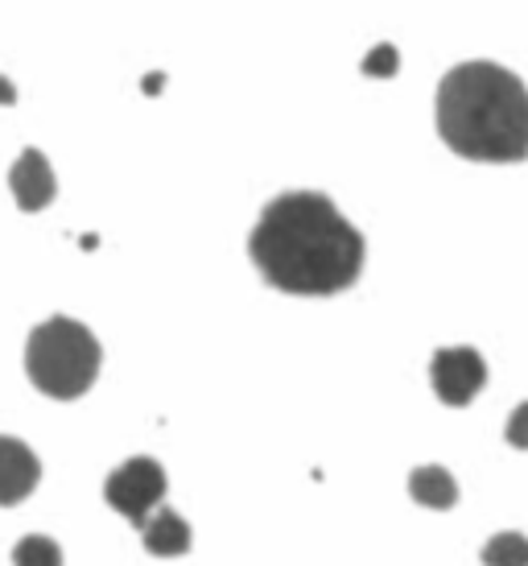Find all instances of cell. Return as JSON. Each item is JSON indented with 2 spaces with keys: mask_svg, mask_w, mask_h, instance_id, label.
<instances>
[{
  "mask_svg": "<svg viewBox=\"0 0 528 566\" xmlns=\"http://www.w3.org/2000/svg\"><path fill=\"white\" fill-rule=\"evenodd\" d=\"M249 256L281 294L327 298L363 273V237L323 190H285L249 232Z\"/></svg>",
  "mask_w": 528,
  "mask_h": 566,
  "instance_id": "6da1fadb",
  "label": "cell"
},
{
  "mask_svg": "<svg viewBox=\"0 0 528 566\" xmlns=\"http://www.w3.org/2000/svg\"><path fill=\"white\" fill-rule=\"evenodd\" d=\"M437 137L466 161L528 158V87L508 66L475 59L437 83Z\"/></svg>",
  "mask_w": 528,
  "mask_h": 566,
  "instance_id": "7a4b0ae2",
  "label": "cell"
},
{
  "mask_svg": "<svg viewBox=\"0 0 528 566\" xmlns=\"http://www.w3.org/2000/svg\"><path fill=\"white\" fill-rule=\"evenodd\" d=\"M104 364V347L78 318L54 315L30 331L25 344V373L54 401H75L95 385Z\"/></svg>",
  "mask_w": 528,
  "mask_h": 566,
  "instance_id": "3957f363",
  "label": "cell"
},
{
  "mask_svg": "<svg viewBox=\"0 0 528 566\" xmlns=\"http://www.w3.org/2000/svg\"><path fill=\"white\" fill-rule=\"evenodd\" d=\"M166 488H170V480H166V468H161L157 459L133 455L125 468H116V472L108 475L104 496H108V504L120 517H128L137 530H145L149 517H154L157 509H161V501H166Z\"/></svg>",
  "mask_w": 528,
  "mask_h": 566,
  "instance_id": "277c9868",
  "label": "cell"
},
{
  "mask_svg": "<svg viewBox=\"0 0 528 566\" xmlns=\"http://www.w3.org/2000/svg\"><path fill=\"white\" fill-rule=\"evenodd\" d=\"M430 380L446 406H466L487 385V360L475 347H442L430 360Z\"/></svg>",
  "mask_w": 528,
  "mask_h": 566,
  "instance_id": "5b68a950",
  "label": "cell"
},
{
  "mask_svg": "<svg viewBox=\"0 0 528 566\" xmlns=\"http://www.w3.org/2000/svg\"><path fill=\"white\" fill-rule=\"evenodd\" d=\"M9 190L21 211H42V207L54 203L59 195V178H54V166L42 149H25L21 158L13 161L9 170Z\"/></svg>",
  "mask_w": 528,
  "mask_h": 566,
  "instance_id": "8992f818",
  "label": "cell"
},
{
  "mask_svg": "<svg viewBox=\"0 0 528 566\" xmlns=\"http://www.w3.org/2000/svg\"><path fill=\"white\" fill-rule=\"evenodd\" d=\"M42 480V463L21 439L0 434V504H21Z\"/></svg>",
  "mask_w": 528,
  "mask_h": 566,
  "instance_id": "52a82bcc",
  "label": "cell"
},
{
  "mask_svg": "<svg viewBox=\"0 0 528 566\" xmlns=\"http://www.w3.org/2000/svg\"><path fill=\"white\" fill-rule=\"evenodd\" d=\"M140 537H145V551L157 554V558H178V554L190 551V525L173 509H157L149 525L140 530Z\"/></svg>",
  "mask_w": 528,
  "mask_h": 566,
  "instance_id": "ba28073f",
  "label": "cell"
},
{
  "mask_svg": "<svg viewBox=\"0 0 528 566\" xmlns=\"http://www.w3.org/2000/svg\"><path fill=\"white\" fill-rule=\"evenodd\" d=\"M409 496L425 504V509H451L458 501V484H454V475L446 468L430 463V468H418L409 475Z\"/></svg>",
  "mask_w": 528,
  "mask_h": 566,
  "instance_id": "9c48e42d",
  "label": "cell"
},
{
  "mask_svg": "<svg viewBox=\"0 0 528 566\" xmlns=\"http://www.w3.org/2000/svg\"><path fill=\"white\" fill-rule=\"evenodd\" d=\"M483 566H528V534L504 530L483 546Z\"/></svg>",
  "mask_w": 528,
  "mask_h": 566,
  "instance_id": "30bf717a",
  "label": "cell"
},
{
  "mask_svg": "<svg viewBox=\"0 0 528 566\" xmlns=\"http://www.w3.org/2000/svg\"><path fill=\"white\" fill-rule=\"evenodd\" d=\"M13 566H63V546L42 534L21 537L13 546Z\"/></svg>",
  "mask_w": 528,
  "mask_h": 566,
  "instance_id": "8fae6325",
  "label": "cell"
},
{
  "mask_svg": "<svg viewBox=\"0 0 528 566\" xmlns=\"http://www.w3.org/2000/svg\"><path fill=\"white\" fill-rule=\"evenodd\" d=\"M397 66H401V54L384 42V46H376L368 59H363V75H372V80H392L397 75Z\"/></svg>",
  "mask_w": 528,
  "mask_h": 566,
  "instance_id": "7c38bea8",
  "label": "cell"
},
{
  "mask_svg": "<svg viewBox=\"0 0 528 566\" xmlns=\"http://www.w3.org/2000/svg\"><path fill=\"white\" fill-rule=\"evenodd\" d=\"M504 439L513 442V447H520V451H528V401L513 409V418H508V430H504Z\"/></svg>",
  "mask_w": 528,
  "mask_h": 566,
  "instance_id": "4fadbf2b",
  "label": "cell"
},
{
  "mask_svg": "<svg viewBox=\"0 0 528 566\" xmlns=\"http://www.w3.org/2000/svg\"><path fill=\"white\" fill-rule=\"evenodd\" d=\"M0 104H17V87L4 83V75H0Z\"/></svg>",
  "mask_w": 528,
  "mask_h": 566,
  "instance_id": "5bb4252c",
  "label": "cell"
}]
</instances>
